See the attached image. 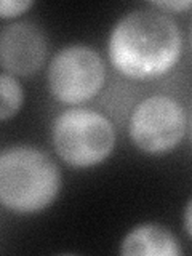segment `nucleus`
<instances>
[{
	"mask_svg": "<svg viewBox=\"0 0 192 256\" xmlns=\"http://www.w3.org/2000/svg\"><path fill=\"white\" fill-rule=\"evenodd\" d=\"M181 46V32L170 16L157 10H133L112 28L108 50L120 74L150 80L174 68Z\"/></svg>",
	"mask_w": 192,
	"mask_h": 256,
	"instance_id": "1",
	"label": "nucleus"
},
{
	"mask_svg": "<svg viewBox=\"0 0 192 256\" xmlns=\"http://www.w3.org/2000/svg\"><path fill=\"white\" fill-rule=\"evenodd\" d=\"M61 189L60 168L34 146H12L0 154V202L14 213L50 206Z\"/></svg>",
	"mask_w": 192,
	"mask_h": 256,
	"instance_id": "2",
	"label": "nucleus"
},
{
	"mask_svg": "<svg viewBox=\"0 0 192 256\" xmlns=\"http://www.w3.org/2000/svg\"><path fill=\"white\" fill-rule=\"evenodd\" d=\"M56 154L76 168H90L104 162L116 146L114 126L100 112L72 108L56 117L52 130Z\"/></svg>",
	"mask_w": 192,
	"mask_h": 256,
	"instance_id": "3",
	"label": "nucleus"
},
{
	"mask_svg": "<svg viewBox=\"0 0 192 256\" xmlns=\"http://www.w3.org/2000/svg\"><path fill=\"white\" fill-rule=\"evenodd\" d=\"M106 78L100 53L86 45H69L53 56L48 66V88L56 100L68 106L94 98Z\"/></svg>",
	"mask_w": 192,
	"mask_h": 256,
	"instance_id": "4",
	"label": "nucleus"
},
{
	"mask_svg": "<svg viewBox=\"0 0 192 256\" xmlns=\"http://www.w3.org/2000/svg\"><path fill=\"white\" fill-rule=\"evenodd\" d=\"M186 132V112L165 94H154L136 104L128 122L133 144L146 154H164L181 142Z\"/></svg>",
	"mask_w": 192,
	"mask_h": 256,
	"instance_id": "5",
	"label": "nucleus"
},
{
	"mask_svg": "<svg viewBox=\"0 0 192 256\" xmlns=\"http://www.w3.org/2000/svg\"><path fill=\"white\" fill-rule=\"evenodd\" d=\"M46 56L42 29L32 22H13L0 34V62L4 72L28 77L36 74Z\"/></svg>",
	"mask_w": 192,
	"mask_h": 256,
	"instance_id": "6",
	"label": "nucleus"
},
{
	"mask_svg": "<svg viewBox=\"0 0 192 256\" xmlns=\"http://www.w3.org/2000/svg\"><path fill=\"white\" fill-rule=\"evenodd\" d=\"M181 253L176 237L156 222L133 228L120 244V254L124 256H178Z\"/></svg>",
	"mask_w": 192,
	"mask_h": 256,
	"instance_id": "7",
	"label": "nucleus"
},
{
	"mask_svg": "<svg viewBox=\"0 0 192 256\" xmlns=\"http://www.w3.org/2000/svg\"><path fill=\"white\" fill-rule=\"evenodd\" d=\"M22 86L14 76L2 72L0 74V120L6 122L16 116L22 106Z\"/></svg>",
	"mask_w": 192,
	"mask_h": 256,
	"instance_id": "8",
	"label": "nucleus"
},
{
	"mask_svg": "<svg viewBox=\"0 0 192 256\" xmlns=\"http://www.w3.org/2000/svg\"><path fill=\"white\" fill-rule=\"evenodd\" d=\"M32 5L34 2H30V0H2L0 2V16L4 20L14 18V16L26 13Z\"/></svg>",
	"mask_w": 192,
	"mask_h": 256,
	"instance_id": "9",
	"label": "nucleus"
},
{
	"mask_svg": "<svg viewBox=\"0 0 192 256\" xmlns=\"http://www.w3.org/2000/svg\"><path fill=\"white\" fill-rule=\"evenodd\" d=\"M152 6L156 8H162V10H168V12H188L192 8V0H173V2H152Z\"/></svg>",
	"mask_w": 192,
	"mask_h": 256,
	"instance_id": "10",
	"label": "nucleus"
},
{
	"mask_svg": "<svg viewBox=\"0 0 192 256\" xmlns=\"http://www.w3.org/2000/svg\"><path fill=\"white\" fill-rule=\"evenodd\" d=\"M184 228H186L189 237L192 238V198L188 202L186 210H184Z\"/></svg>",
	"mask_w": 192,
	"mask_h": 256,
	"instance_id": "11",
	"label": "nucleus"
}]
</instances>
